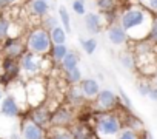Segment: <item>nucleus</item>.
Wrapping results in <instances>:
<instances>
[{
	"label": "nucleus",
	"mask_w": 157,
	"mask_h": 139,
	"mask_svg": "<svg viewBox=\"0 0 157 139\" xmlns=\"http://www.w3.org/2000/svg\"><path fill=\"white\" fill-rule=\"evenodd\" d=\"M152 14L143 6H129L119 16L120 26L126 31L129 39L145 40L149 33V26L152 22Z\"/></svg>",
	"instance_id": "nucleus-1"
},
{
	"label": "nucleus",
	"mask_w": 157,
	"mask_h": 139,
	"mask_svg": "<svg viewBox=\"0 0 157 139\" xmlns=\"http://www.w3.org/2000/svg\"><path fill=\"white\" fill-rule=\"evenodd\" d=\"M51 46H52V42H51V37H49V31H46L42 26L34 28V30L29 31L28 39H26L28 51H31L34 54H39V56H43V54L49 53Z\"/></svg>",
	"instance_id": "nucleus-2"
},
{
	"label": "nucleus",
	"mask_w": 157,
	"mask_h": 139,
	"mask_svg": "<svg viewBox=\"0 0 157 139\" xmlns=\"http://www.w3.org/2000/svg\"><path fill=\"white\" fill-rule=\"evenodd\" d=\"M122 130V121L113 113H105L97 117L96 131L99 139H116Z\"/></svg>",
	"instance_id": "nucleus-3"
},
{
	"label": "nucleus",
	"mask_w": 157,
	"mask_h": 139,
	"mask_svg": "<svg viewBox=\"0 0 157 139\" xmlns=\"http://www.w3.org/2000/svg\"><path fill=\"white\" fill-rule=\"evenodd\" d=\"M20 71L28 76V77H36L40 71H42V63L43 59H40L39 54H34L31 51L23 53L20 57Z\"/></svg>",
	"instance_id": "nucleus-4"
},
{
	"label": "nucleus",
	"mask_w": 157,
	"mask_h": 139,
	"mask_svg": "<svg viewBox=\"0 0 157 139\" xmlns=\"http://www.w3.org/2000/svg\"><path fill=\"white\" fill-rule=\"evenodd\" d=\"M25 93H26V102L28 105L31 107H39L42 104V101L45 99L46 96V90H45V85L42 81L39 79H33L26 88H25Z\"/></svg>",
	"instance_id": "nucleus-5"
},
{
	"label": "nucleus",
	"mask_w": 157,
	"mask_h": 139,
	"mask_svg": "<svg viewBox=\"0 0 157 139\" xmlns=\"http://www.w3.org/2000/svg\"><path fill=\"white\" fill-rule=\"evenodd\" d=\"M0 114L8 119H16L20 114V104L17 102V99L11 94H5L0 102Z\"/></svg>",
	"instance_id": "nucleus-6"
},
{
	"label": "nucleus",
	"mask_w": 157,
	"mask_h": 139,
	"mask_svg": "<svg viewBox=\"0 0 157 139\" xmlns=\"http://www.w3.org/2000/svg\"><path fill=\"white\" fill-rule=\"evenodd\" d=\"M20 139H45V130H43V127L37 125L31 119L25 121L22 124Z\"/></svg>",
	"instance_id": "nucleus-7"
},
{
	"label": "nucleus",
	"mask_w": 157,
	"mask_h": 139,
	"mask_svg": "<svg viewBox=\"0 0 157 139\" xmlns=\"http://www.w3.org/2000/svg\"><path fill=\"white\" fill-rule=\"evenodd\" d=\"M106 37H108V40L113 43V45H116V46H122V45H125L126 42H128V34H126V31L120 26V23H111L109 26H108V30H106Z\"/></svg>",
	"instance_id": "nucleus-8"
},
{
	"label": "nucleus",
	"mask_w": 157,
	"mask_h": 139,
	"mask_svg": "<svg viewBox=\"0 0 157 139\" xmlns=\"http://www.w3.org/2000/svg\"><path fill=\"white\" fill-rule=\"evenodd\" d=\"M117 101H119L117 94L114 91H111V90H100L99 94L96 96V102H97L99 108L103 110V111L113 110L117 105Z\"/></svg>",
	"instance_id": "nucleus-9"
},
{
	"label": "nucleus",
	"mask_w": 157,
	"mask_h": 139,
	"mask_svg": "<svg viewBox=\"0 0 157 139\" xmlns=\"http://www.w3.org/2000/svg\"><path fill=\"white\" fill-rule=\"evenodd\" d=\"M78 87H80V90H82L86 101L96 99V96L100 91V84L96 79H82L80 82H78Z\"/></svg>",
	"instance_id": "nucleus-10"
},
{
	"label": "nucleus",
	"mask_w": 157,
	"mask_h": 139,
	"mask_svg": "<svg viewBox=\"0 0 157 139\" xmlns=\"http://www.w3.org/2000/svg\"><path fill=\"white\" fill-rule=\"evenodd\" d=\"M83 17H85V20H83L85 28H86V31L90 34H99L102 31L103 20H102V17L97 13H86Z\"/></svg>",
	"instance_id": "nucleus-11"
},
{
	"label": "nucleus",
	"mask_w": 157,
	"mask_h": 139,
	"mask_svg": "<svg viewBox=\"0 0 157 139\" xmlns=\"http://www.w3.org/2000/svg\"><path fill=\"white\" fill-rule=\"evenodd\" d=\"M3 51H5V54H6L8 59H17V57H20L23 54V43L20 40H17L16 37L14 39H10L5 43Z\"/></svg>",
	"instance_id": "nucleus-12"
},
{
	"label": "nucleus",
	"mask_w": 157,
	"mask_h": 139,
	"mask_svg": "<svg viewBox=\"0 0 157 139\" xmlns=\"http://www.w3.org/2000/svg\"><path fill=\"white\" fill-rule=\"evenodd\" d=\"M69 122H72V113L68 108H59L52 116H51V124L54 127H65Z\"/></svg>",
	"instance_id": "nucleus-13"
},
{
	"label": "nucleus",
	"mask_w": 157,
	"mask_h": 139,
	"mask_svg": "<svg viewBox=\"0 0 157 139\" xmlns=\"http://www.w3.org/2000/svg\"><path fill=\"white\" fill-rule=\"evenodd\" d=\"M51 10L49 2H43V0H31V5H29V11L33 16L36 17H45Z\"/></svg>",
	"instance_id": "nucleus-14"
},
{
	"label": "nucleus",
	"mask_w": 157,
	"mask_h": 139,
	"mask_svg": "<svg viewBox=\"0 0 157 139\" xmlns=\"http://www.w3.org/2000/svg\"><path fill=\"white\" fill-rule=\"evenodd\" d=\"M66 96H68V101H69V104L72 107H78V105H82L86 101L85 96H83V93H82V90H80V87H78V84H74L69 88V91H68Z\"/></svg>",
	"instance_id": "nucleus-15"
},
{
	"label": "nucleus",
	"mask_w": 157,
	"mask_h": 139,
	"mask_svg": "<svg viewBox=\"0 0 157 139\" xmlns=\"http://www.w3.org/2000/svg\"><path fill=\"white\" fill-rule=\"evenodd\" d=\"M31 121L36 122L37 125H40V127H46V125L51 124V113H49L48 108H36Z\"/></svg>",
	"instance_id": "nucleus-16"
},
{
	"label": "nucleus",
	"mask_w": 157,
	"mask_h": 139,
	"mask_svg": "<svg viewBox=\"0 0 157 139\" xmlns=\"http://www.w3.org/2000/svg\"><path fill=\"white\" fill-rule=\"evenodd\" d=\"M68 51H69V50H68V45H66V43H56V45H52V46H51V50H49L52 60H54V62H57V63H60V62H62V59L66 56V53H68Z\"/></svg>",
	"instance_id": "nucleus-17"
},
{
	"label": "nucleus",
	"mask_w": 157,
	"mask_h": 139,
	"mask_svg": "<svg viewBox=\"0 0 157 139\" xmlns=\"http://www.w3.org/2000/svg\"><path fill=\"white\" fill-rule=\"evenodd\" d=\"M57 11H59V22H60V26L66 31V34H69V33H71V16H69L68 10H66L63 5H60V6L57 8Z\"/></svg>",
	"instance_id": "nucleus-18"
},
{
	"label": "nucleus",
	"mask_w": 157,
	"mask_h": 139,
	"mask_svg": "<svg viewBox=\"0 0 157 139\" xmlns=\"http://www.w3.org/2000/svg\"><path fill=\"white\" fill-rule=\"evenodd\" d=\"M78 62H80V59H78V54L75 51H68L66 56L62 59V66L63 70H71L74 66H78Z\"/></svg>",
	"instance_id": "nucleus-19"
},
{
	"label": "nucleus",
	"mask_w": 157,
	"mask_h": 139,
	"mask_svg": "<svg viewBox=\"0 0 157 139\" xmlns=\"http://www.w3.org/2000/svg\"><path fill=\"white\" fill-rule=\"evenodd\" d=\"M49 37H51L52 45H56V43H66L68 34H66V31H65L60 25H57L56 28H52V30L49 31Z\"/></svg>",
	"instance_id": "nucleus-20"
},
{
	"label": "nucleus",
	"mask_w": 157,
	"mask_h": 139,
	"mask_svg": "<svg viewBox=\"0 0 157 139\" xmlns=\"http://www.w3.org/2000/svg\"><path fill=\"white\" fill-rule=\"evenodd\" d=\"M96 5L100 13H111L117 10L119 0H96Z\"/></svg>",
	"instance_id": "nucleus-21"
},
{
	"label": "nucleus",
	"mask_w": 157,
	"mask_h": 139,
	"mask_svg": "<svg viewBox=\"0 0 157 139\" xmlns=\"http://www.w3.org/2000/svg\"><path fill=\"white\" fill-rule=\"evenodd\" d=\"M65 76H66V81H68L71 85L78 84V82L83 79L82 71H80V68H78V66H74V68H71V70H65Z\"/></svg>",
	"instance_id": "nucleus-22"
},
{
	"label": "nucleus",
	"mask_w": 157,
	"mask_h": 139,
	"mask_svg": "<svg viewBox=\"0 0 157 139\" xmlns=\"http://www.w3.org/2000/svg\"><path fill=\"white\" fill-rule=\"evenodd\" d=\"M71 133H72L74 139H93V133H91L90 128L85 127V125H77V127H74Z\"/></svg>",
	"instance_id": "nucleus-23"
},
{
	"label": "nucleus",
	"mask_w": 157,
	"mask_h": 139,
	"mask_svg": "<svg viewBox=\"0 0 157 139\" xmlns=\"http://www.w3.org/2000/svg\"><path fill=\"white\" fill-rule=\"evenodd\" d=\"M80 45H82V50H83L86 54H94L96 50H97V40H96L94 37L80 39Z\"/></svg>",
	"instance_id": "nucleus-24"
},
{
	"label": "nucleus",
	"mask_w": 157,
	"mask_h": 139,
	"mask_svg": "<svg viewBox=\"0 0 157 139\" xmlns=\"http://www.w3.org/2000/svg\"><path fill=\"white\" fill-rule=\"evenodd\" d=\"M119 60H120L122 66L126 68V70H132L136 66V59H134V56L131 53H122Z\"/></svg>",
	"instance_id": "nucleus-25"
},
{
	"label": "nucleus",
	"mask_w": 157,
	"mask_h": 139,
	"mask_svg": "<svg viewBox=\"0 0 157 139\" xmlns=\"http://www.w3.org/2000/svg\"><path fill=\"white\" fill-rule=\"evenodd\" d=\"M57 25H59V19L56 16H51V14H46L43 17V20H42V28H45L46 31H51Z\"/></svg>",
	"instance_id": "nucleus-26"
},
{
	"label": "nucleus",
	"mask_w": 157,
	"mask_h": 139,
	"mask_svg": "<svg viewBox=\"0 0 157 139\" xmlns=\"http://www.w3.org/2000/svg\"><path fill=\"white\" fill-rule=\"evenodd\" d=\"M52 139H74V136L65 127H56L52 133Z\"/></svg>",
	"instance_id": "nucleus-27"
},
{
	"label": "nucleus",
	"mask_w": 157,
	"mask_h": 139,
	"mask_svg": "<svg viewBox=\"0 0 157 139\" xmlns=\"http://www.w3.org/2000/svg\"><path fill=\"white\" fill-rule=\"evenodd\" d=\"M116 139H140V136H139V133L136 130L128 127V128H122Z\"/></svg>",
	"instance_id": "nucleus-28"
},
{
	"label": "nucleus",
	"mask_w": 157,
	"mask_h": 139,
	"mask_svg": "<svg viewBox=\"0 0 157 139\" xmlns=\"http://www.w3.org/2000/svg\"><path fill=\"white\" fill-rule=\"evenodd\" d=\"M140 6L148 10L152 16H157V0H139Z\"/></svg>",
	"instance_id": "nucleus-29"
},
{
	"label": "nucleus",
	"mask_w": 157,
	"mask_h": 139,
	"mask_svg": "<svg viewBox=\"0 0 157 139\" xmlns=\"http://www.w3.org/2000/svg\"><path fill=\"white\" fill-rule=\"evenodd\" d=\"M149 42L155 43L157 45V16L152 17V22H151V26H149V33H148V37H146Z\"/></svg>",
	"instance_id": "nucleus-30"
},
{
	"label": "nucleus",
	"mask_w": 157,
	"mask_h": 139,
	"mask_svg": "<svg viewBox=\"0 0 157 139\" xmlns=\"http://www.w3.org/2000/svg\"><path fill=\"white\" fill-rule=\"evenodd\" d=\"M72 11L77 16H85L86 14V6L83 0H72Z\"/></svg>",
	"instance_id": "nucleus-31"
},
{
	"label": "nucleus",
	"mask_w": 157,
	"mask_h": 139,
	"mask_svg": "<svg viewBox=\"0 0 157 139\" xmlns=\"http://www.w3.org/2000/svg\"><path fill=\"white\" fill-rule=\"evenodd\" d=\"M137 88H139V91H140L142 96H148V93H149V90H151V87L146 85V84H139Z\"/></svg>",
	"instance_id": "nucleus-32"
},
{
	"label": "nucleus",
	"mask_w": 157,
	"mask_h": 139,
	"mask_svg": "<svg viewBox=\"0 0 157 139\" xmlns=\"http://www.w3.org/2000/svg\"><path fill=\"white\" fill-rule=\"evenodd\" d=\"M16 2H17V0H0V10L10 8V6H13Z\"/></svg>",
	"instance_id": "nucleus-33"
},
{
	"label": "nucleus",
	"mask_w": 157,
	"mask_h": 139,
	"mask_svg": "<svg viewBox=\"0 0 157 139\" xmlns=\"http://www.w3.org/2000/svg\"><path fill=\"white\" fill-rule=\"evenodd\" d=\"M120 97H122V99H123V102H125V107H126V108H128V110H131V108H132V105H131V101H129V99H128V97H126V94H125V93H123V91H122V93H120Z\"/></svg>",
	"instance_id": "nucleus-34"
},
{
	"label": "nucleus",
	"mask_w": 157,
	"mask_h": 139,
	"mask_svg": "<svg viewBox=\"0 0 157 139\" xmlns=\"http://www.w3.org/2000/svg\"><path fill=\"white\" fill-rule=\"evenodd\" d=\"M148 96H149L151 101H155L157 102V88H151L149 93H148Z\"/></svg>",
	"instance_id": "nucleus-35"
},
{
	"label": "nucleus",
	"mask_w": 157,
	"mask_h": 139,
	"mask_svg": "<svg viewBox=\"0 0 157 139\" xmlns=\"http://www.w3.org/2000/svg\"><path fill=\"white\" fill-rule=\"evenodd\" d=\"M3 96H5V93H3V88L0 87V102H2V99H3Z\"/></svg>",
	"instance_id": "nucleus-36"
},
{
	"label": "nucleus",
	"mask_w": 157,
	"mask_h": 139,
	"mask_svg": "<svg viewBox=\"0 0 157 139\" xmlns=\"http://www.w3.org/2000/svg\"><path fill=\"white\" fill-rule=\"evenodd\" d=\"M3 37V33H2V28H0V39H2Z\"/></svg>",
	"instance_id": "nucleus-37"
},
{
	"label": "nucleus",
	"mask_w": 157,
	"mask_h": 139,
	"mask_svg": "<svg viewBox=\"0 0 157 139\" xmlns=\"http://www.w3.org/2000/svg\"><path fill=\"white\" fill-rule=\"evenodd\" d=\"M145 139H148V134H146V136H145Z\"/></svg>",
	"instance_id": "nucleus-38"
},
{
	"label": "nucleus",
	"mask_w": 157,
	"mask_h": 139,
	"mask_svg": "<svg viewBox=\"0 0 157 139\" xmlns=\"http://www.w3.org/2000/svg\"><path fill=\"white\" fill-rule=\"evenodd\" d=\"M43 2H49V0H43Z\"/></svg>",
	"instance_id": "nucleus-39"
}]
</instances>
